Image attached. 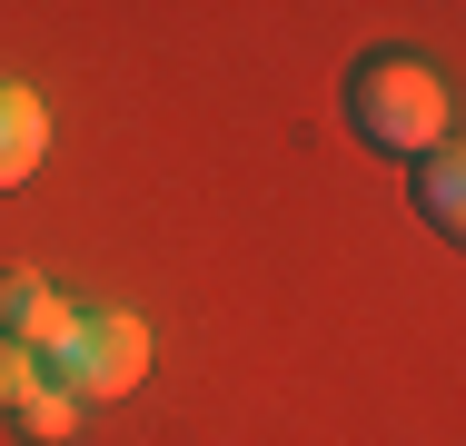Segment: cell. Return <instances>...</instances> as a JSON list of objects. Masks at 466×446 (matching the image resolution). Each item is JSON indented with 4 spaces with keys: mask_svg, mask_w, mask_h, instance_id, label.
<instances>
[{
    "mask_svg": "<svg viewBox=\"0 0 466 446\" xmlns=\"http://www.w3.org/2000/svg\"><path fill=\"white\" fill-rule=\"evenodd\" d=\"M338 109H348V129L368 139L377 159H427V149H447V80L427 70V60H407V50H368L348 89H338Z\"/></svg>",
    "mask_w": 466,
    "mask_h": 446,
    "instance_id": "6da1fadb",
    "label": "cell"
},
{
    "mask_svg": "<svg viewBox=\"0 0 466 446\" xmlns=\"http://www.w3.org/2000/svg\"><path fill=\"white\" fill-rule=\"evenodd\" d=\"M139 367H149V328H139L129 308H80V318L60 328V348L40 357V377H60L80 407L129 397V387H139Z\"/></svg>",
    "mask_w": 466,
    "mask_h": 446,
    "instance_id": "7a4b0ae2",
    "label": "cell"
},
{
    "mask_svg": "<svg viewBox=\"0 0 466 446\" xmlns=\"http://www.w3.org/2000/svg\"><path fill=\"white\" fill-rule=\"evenodd\" d=\"M70 318H80V308H70V298H60L40 268H0V338H20L30 357H50Z\"/></svg>",
    "mask_w": 466,
    "mask_h": 446,
    "instance_id": "3957f363",
    "label": "cell"
},
{
    "mask_svg": "<svg viewBox=\"0 0 466 446\" xmlns=\"http://www.w3.org/2000/svg\"><path fill=\"white\" fill-rule=\"evenodd\" d=\"M417 218L447 248H466V149H427L417 159Z\"/></svg>",
    "mask_w": 466,
    "mask_h": 446,
    "instance_id": "277c9868",
    "label": "cell"
},
{
    "mask_svg": "<svg viewBox=\"0 0 466 446\" xmlns=\"http://www.w3.org/2000/svg\"><path fill=\"white\" fill-rule=\"evenodd\" d=\"M40 149H50V109L20 80H0V188H20V178L40 169Z\"/></svg>",
    "mask_w": 466,
    "mask_h": 446,
    "instance_id": "5b68a950",
    "label": "cell"
},
{
    "mask_svg": "<svg viewBox=\"0 0 466 446\" xmlns=\"http://www.w3.org/2000/svg\"><path fill=\"white\" fill-rule=\"evenodd\" d=\"M10 427H20V437H30V446H60V437H70V427H80V397H70L60 377H40V387H30V397L10 407Z\"/></svg>",
    "mask_w": 466,
    "mask_h": 446,
    "instance_id": "8992f818",
    "label": "cell"
},
{
    "mask_svg": "<svg viewBox=\"0 0 466 446\" xmlns=\"http://www.w3.org/2000/svg\"><path fill=\"white\" fill-rule=\"evenodd\" d=\"M30 387H40V357L20 348V338H0V417H10V407H20Z\"/></svg>",
    "mask_w": 466,
    "mask_h": 446,
    "instance_id": "52a82bcc",
    "label": "cell"
}]
</instances>
